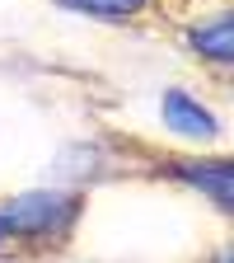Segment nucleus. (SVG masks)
Here are the masks:
<instances>
[{
	"label": "nucleus",
	"mask_w": 234,
	"mask_h": 263,
	"mask_svg": "<svg viewBox=\"0 0 234 263\" xmlns=\"http://www.w3.org/2000/svg\"><path fill=\"white\" fill-rule=\"evenodd\" d=\"M159 118H164V132H174L178 141L206 146V141L220 137V118H216L197 94H187L183 85H169V89L159 94Z\"/></svg>",
	"instance_id": "nucleus-2"
},
{
	"label": "nucleus",
	"mask_w": 234,
	"mask_h": 263,
	"mask_svg": "<svg viewBox=\"0 0 234 263\" xmlns=\"http://www.w3.org/2000/svg\"><path fill=\"white\" fill-rule=\"evenodd\" d=\"M216 263H229V249H220V254H216Z\"/></svg>",
	"instance_id": "nucleus-7"
},
{
	"label": "nucleus",
	"mask_w": 234,
	"mask_h": 263,
	"mask_svg": "<svg viewBox=\"0 0 234 263\" xmlns=\"http://www.w3.org/2000/svg\"><path fill=\"white\" fill-rule=\"evenodd\" d=\"M10 240V230H5V216H0V245H5Z\"/></svg>",
	"instance_id": "nucleus-6"
},
{
	"label": "nucleus",
	"mask_w": 234,
	"mask_h": 263,
	"mask_svg": "<svg viewBox=\"0 0 234 263\" xmlns=\"http://www.w3.org/2000/svg\"><path fill=\"white\" fill-rule=\"evenodd\" d=\"M187 47H192L197 57L216 61V66H229V61H234V19H229V14L202 19V24L187 33Z\"/></svg>",
	"instance_id": "nucleus-4"
},
{
	"label": "nucleus",
	"mask_w": 234,
	"mask_h": 263,
	"mask_svg": "<svg viewBox=\"0 0 234 263\" xmlns=\"http://www.w3.org/2000/svg\"><path fill=\"white\" fill-rule=\"evenodd\" d=\"M56 5L61 10H75V14H89V19H113V24H122V19L145 14L150 0H56Z\"/></svg>",
	"instance_id": "nucleus-5"
},
{
	"label": "nucleus",
	"mask_w": 234,
	"mask_h": 263,
	"mask_svg": "<svg viewBox=\"0 0 234 263\" xmlns=\"http://www.w3.org/2000/svg\"><path fill=\"white\" fill-rule=\"evenodd\" d=\"M10 240H66V230L80 216V193L66 188H33L10 202H0Z\"/></svg>",
	"instance_id": "nucleus-1"
},
{
	"label": "nucleus",
	"mask_w": 234,
	"mask_h": 263,
	"mask_svg": "<svg viewBox=\"0 0 234 263\" xmlns=\"http://www.w3.org/2000/svg\"><path fill=\"white\" fill-rule=\"evenodd\" d=\"M174 174L187 188H197L202 197H211L216 212H229L234 207V170H229V160H178Z\"/></svg>",
	"instance_id": "nucleus-3"
}]
</instances>
